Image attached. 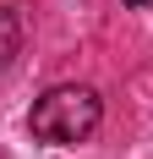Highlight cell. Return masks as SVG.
<instances>
[{"label": "cell", "instance_id": "cell-1", "mask_svg": "<svg viewBox=\"0 0 153 159\" xmlns=\"http://www.w3.org/2000/svg\"><path fill=\"white\" fill-rule=\"evenodd\" d=\"M98 121H104V99L93 93V88H82V82L49 88V93L33 104V115H28L33 137H38V143H55V148L88 143L93 132H98Z\"/></svg>", "mask_w": 153, "mask_h": 159}, {"label": "cell", "instance_id": "cell-2", "mask_svg": "<svg viewBox=\"0 0 153 159\" xmlns=\"http://www.w3.org/2000/svg\"><path fill=\"white\" fill-rule=\"evenodd\" d=\"M22 55V16L11 11V6H0V71Z\"/></svg>", "mask_w": 153, "mask_h": 159}, {"label": "cell", "instance_id": "cell-3", "mask_svg": "<svg viewBox=\"0 0 153 159\" xmlns=\"http://www.w3.org/2000/svg\"><path fill=\"white\" fill-rule=\"evenodd\" d=\"M126 6H137V11H142V6H153V0H126Z\"/></svg>", "mask_w": 153, "mask_h": 159}]
</instances>
